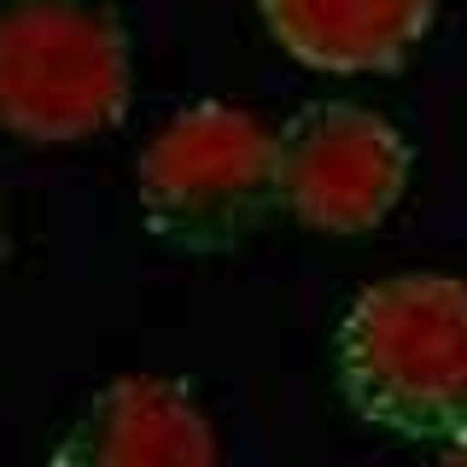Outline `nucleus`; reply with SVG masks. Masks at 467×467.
<instances>
[{"label": "nucleus", "mask_w": 467, "mask_h": 467, "mask_svg": "<svg viewBox=\"0 0 467 467\" xmlns=\"http://www.w3.org/2000/svg\"><path fill=\"white\" fill-rule=\"evenodd\" d=\"M333 379L357 420L409 444L467 432V281L403 269L350 298L333 333Z\"/></svg>", "instance_id": "obj_1"}, {"label": "nucleus", "mask_w": 467, "mask_h": 467, "mask_svg": "<svg viewBox=\"0 0 467 467\" xmlns=\"http://www.w3.org/2000/svg\"><path fill=\"white\" fill-rule=\"evenodd\" d=\"M135 204L158 245L216 257L275 211V129L228 99H193L152 129L135 164Z\"/></svg>", "instance_id": "obj_2"}, {"label": "nucleus", "mask_w": 467, "mask_h": 467, "mask_svg": "<svg viewBox=\"0 0 467 467\" xmlns=\"http://www.w3.org/2000/svg\"><path fill=\"white\" fill-rule=\"evenodd\" d=\"M135 53L111 0H0V129L77 146L123 123Z\"/></svg>", "instance_id": "obj_3"}, {"label": "nucleus", "mask_w": 467, "mask_h": 467, "mask_svg": "<svg viewBox=\"0 0 467 467\" xmlns=\"http://www.w3.org/2000/svg\"><path fill=\"white\" fill-rule=\"evenodd\" d=\"M409 135L357 99H310L275 135V204L310 234H374L409 193Z\"/></svg>", "instance_id": "obj_4"}, {"label": "nucleus", "mask_w": 467, "mask_h": 467, "mask_svg": "<svg viewBox=\"0 0 467 467\" xmlns=\"http://www.w3.org/2000/svg\"><path fill=\"white\" fill-rule=\"evenodd\" d=\"M216 456H223L216 420L204 415L193 386L170 374H123L99 386L53 450V462L88 467H204Z\"/></svg>", "instance_id": "obj_5"}, {"label": "nucleus", "mask_w": 467, "mask_h": 467, "mask_svg": "<svg viewBox=\"0 0 467 467\" xmlns=\"http://www.w3.org/2000/svg\"><path fill=\"white\" fill-rule=\"evenodd\" d=\"M286 58L327 77H386L432 36L438 0H257Z\"/></svg>", "instance_id": "obj_6"}, {"label": "nucleus", "mask_w": 467, "mask_h": 467, "mask_svg": "<svg viewBox=\"0 0 467 467\" xmlns=\"http://www.w3.org/2000/svg\"><path fill=\"white\" fill-rule=\"evenodd\" d=\"M438 450H444L450 462H467V432H462V438H450V444H438Z\"/></svg>", "instance_id": "obj_7"}, {"label": "nucleus", "mask_w": 467, "mask_h": 467, "mask_svg": "<svg viewBox=\"0 0 467 467\" xmlns=\"http://www.w3.org/2000/svg\"><path fill=\"white\" fill-rule=\"evenodd\" d=\"M0 263H6V211H0Z\"/></svg>", "instance_id": "obj_8"}]
</instances>
